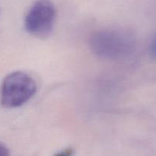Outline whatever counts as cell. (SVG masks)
Returning <instances> with one entry per match:
<instances>
[{
    "mask_svg": "<svg viewBox=\"0 0 156 156\" xmlns=\"http://www.w3.org/2000/svg\"><path fill=\"white\" fill-rule=\"evenodd\" d=\"M91 51L105 60H121L134 52L136 45L135 35L127 29L104 28L96 31L89 40Z\"/></svg>",
    "mask_w": 156,
    "mask_h": 156,
    "instance_id": "obj_1",
    "label": "cell"
},
{
    "mask_svg": "<svg viewBox=\"0 0 156 156\" xmlns=\"http://www.w3.org/2000/svg\"><path fill=\"white\" fill-rule=\"evenodd\" d=\"M37 91V83L28 73L15 71L5 77L1 87V103L6 108H17L28 102Z\"/></svg>",
    "mask_w": 156,
    "mask_h": 156,
    "instance_id": "obj_2",
    "label": "cell"
},
{
    "mask_svg": "<svg viewBox=\"0 0 156 156\" xmlns=\"http://www.w3.org/2000/svg\"><path fill=\"white\" fill-rule=\"evenodd\" d=\"M56 10L50 0H37L31 6L24 18V27L29 34L44 38L53 32Z\"/></svg>",
    "mask_w": 156,
    "mask_h": 156,
    "instance_id": "obj_3",
    "label": "cell"
},
{
    "mask_svg": "<svg viewBox=\"0 0 156 156\" xmlns=\"http://www.w3.org/2000/svg\"><path fill=\"white\" fill-rule=\"evenodd\" d=\"M149 53L153 59L156 60V33L152 37L149 44Z\"/></svg>",
    "mask_w": 156,
    "mask_h": 156,
    "instance_id": "obj_4",
    "label": "cell"
},
{
    "mask_svg": "<svg viewBox=\"0 0 156 156\" xmlns=\"http://www.w3.org/2000/svg\"><path fill=\"white\" fill-rule=\"evenodd\" d=\"M74 154L75 151L73 148H67L56 153L54 156H74Z\"/></svg>",
    "mask_w": 156,
    "mask_h": 156,
    "instance_id": "obj_5",
    "label": "cell"
},
{
    "mask_svg": "<svg viewBox=\"0 0 156 156\" xmlns=\"http://www.w3.org/2000/svg\"><path fill=\"white\" fill-rule=\"evenodd\" d=\"M10 151L9 148L5 144L0 142V156H9Z\"/></svg>",
    "mask_w": 156,
    "mask_h": 156,
    "instance_id": "obj_6",
    "label": "cell"
}]
</instances>
